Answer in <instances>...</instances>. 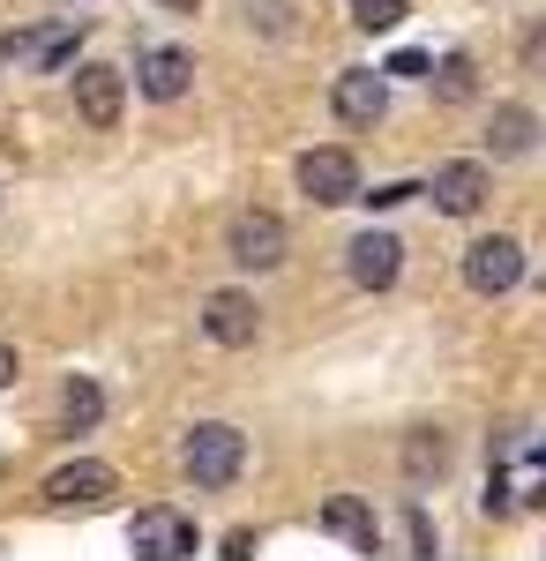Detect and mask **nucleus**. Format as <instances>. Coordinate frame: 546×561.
<instances>
[{"label": "nucleus", "mask_w": 546, "mask_h": 561, "mask_svg": "<svg viewBox=\"0 0 546 561\" xmlns=\"http://www.w3.org/2000/svg\"><path fill=\"white\" fill-rule=\"evenodd\" d=\"M180 465H187V479H195V486H232V479L248 472V434L225 427V420H203V427L187 434Z\"/></svg>", "instance_id": "obj_1"}, {"label": "nucleus", "mask_w": 546, "mask_h": 561, "mask_svg": "<svg viewBox=\"0 0 546 561\" xmlns=\"http://www.w3.org/2000/svg\"><path fill=\"white\" fill-rule=\"evenodd\" d=\"M299 195L322 203V210L360 203V165H352V150H307V158H299Z\"/></svg>", "instance_id": "obj_2"}, {"label": "nucleus", "mask_w": 546, "mask_h": 561, "mask_svg": "<svg viewBox=\"0 0 546 561\" xmlns=\"http://www.w3.org/2000/svg\"><path fill=\"white\" fill-rule=\"evenodd\" d=\"M121 479H113V465H98V457H76V465H60V472H45V510H98L105 494H113Z\"/></svg>", "instance_id": "obj_3"}, {"label": "nucleus", "mask_w": 546, "mask_h": 561, "mask_svg": "<svg viewBox=\"0 0 546 561\" xmlns=\"http://www.w3.org/2000/svg\"><path fill=\"white\" fill-rule=\"evenodd\" d=\"M127 554H143V561L195 554V524L180 517V510H135V524H127Z\"/></svg>", "instance_id": "obj_4"}, {"label": "nucleus", "mask_w": 546, "mask_h": 561, "mask_svg": "<svg viewBox=\"0 0 546 561\" xmlns=\"http://www.w3.org/2000/svg\"><path fill=\"white\" fill-rule=\"evenodd\" d=\"M516 277H524V248H516L509 232L464 248V285H471V293H487V300H494V293H509Z\"/></svg>", "instance_id": "obj_5"}, {"label": "nucleus", "mask_w": 546, "mask_h": 561, "mask_svg": "<svg viewBox=\"0 0 546 561\" xmlns=\"http://www.w3.org/2000/svg\"><path fill=\"white\" fill-rule=\"evenodd\" d=\"M330 105H337L344 128H375L382 113H389V76H382V68H344L337 90H330Z\"/></svg>", "instance_id": "obj_6"}, {"label": "nucleus", "mask_w": 546, "mask_h": 561, "mask_svg": "<svg viewBox=\"0 0 546 561\" xmlns=\"http://www.w3.org/2000/svg\"><path fill=\"white\" fill-rule=\"evenodd\" d=\"M225 248H232V262H240V270H277L293 240H285V217L248 210V217H232V240H225Z\"/></svg>", "instance_id": "obj_7"}, {"label": "nucleus", "mask_w": 546, "mask_h": 561, "mask_svg": "<svg viewBox=\"0 0 546 561\" xmlns=\"http://www.w3.org/2000/svg\"><path fill=\"white\" fill-rule=\"evenodd\" d=\"M344 270H352V285H367V293H389V285H397V270H405V248H397V232H360V240L344 248Z\"/></svg>", "instance_id": "obj_8"}, {"label": "nucleus", "mask_w": 546, "mask_h": 561, "mask_svg": "<svg viewBox=\"0 0 546 561\" xmlns=\"http://www.w3.org/2000/svg\"><path fill=\"white\" fill-rule=\"evenodd\" d=\"M121 105H127L121 68H105V60L76 68V113H83L90 128H121Z\"/></svg>", "instance_id": "obj_9"}, {"label": "nucleus", "mask_w": 546, "mask_h": 561, "mask_svg": "<svg viewBox=\"0 0 546 561\" xmlns=\"http://www.w3.org/2000/svg\"><path fill=\"white\" fill-rule=\"evenodd\" d=\"M434 210L450 217H479V203H487V165L479 158H450V165H434Z\"/></svg>", "instance_id": "obj_10"}, {"label": "nucleus", "mask_w": 546, "mask_h": 561, "mask_svg": "<svg viewBox=\"0 0 546 561\" xmlns=\"http://www.w3.org/2000/svg\"><path fill=\"white\" fill-rule=\"evenodd\" d=\"M203 330H211V345H254V330H262V307L248 293H211L203 300Z\"/></svg>", "instance_id": "obj_11"}, {"label": "nucleus", "mask_w": 546, "mask_h": 561, "mask_svg": "<svg viewBox=\"0 0 546 561\" xmlns=\"http://www.w3.org/2000/svg\"><path fill=\"white\" fill-rule=\"evenodd\" d=\"M187 76H195V60H187L180 45H150V53L135 60V83H143V98H158V105H172V98L187 90Z\"/></svg>", "instance_id": "obj_12"}, {"label": "nucleus", "mask_w": 546, "mask_h": 561, "mask_svg": "<svg viewBox=\"0 0 546 561\" xmlns=\"http://www.w3.org/2000/svg\"><path fill=\"white\" fill-rule=\"evenodd\" d=\"M322 531H337V539L360 547V554L382 547V524H375V510H367L360 494H330V502H322Z\"/></svg>", "instance_id": "obj_13"}, {"label": "nucleus", "mask_w": 546, "mask_h": 561, "mask_svg": "<svg viewBox=\"0 0 546 561\" xmlns=\"http://www.w3.org/2000/svg\"><path fill=\"white\" fill-rule=\"evenodd\" d=\"M487 150H494V158H532V150H539V113H532V105H494Z\"/></svg>", "instance_id": "obj_14"}, {"label": "nucleus", "mask_w": 546, "mask_h": 561, "mask_svg": "<svg viewBox=\"0 0 546 561\" xmlns=\"http://www.w3.org/2000/svg\"><path fill=\"white\" fill-rule=\"evenodd\" d=\"M76 38H83V23H60V31H8L0 38V60H68L76 53Z\"/></svg>", "instance_id": "obj_15"}, {"label": "nucleus", "mask_w": 546, "mask_h": 561, "mask_svg": "<svg viewBox=\"0 0 546 561\" xmlns=\"http://www.w3.org/2000/svg\"><path fill=\"white\" fill-rule=\"evenodd\" d=\"M98 420H105V389L90 382V375H76V382H68V397H60V427H68V434H90Z\"/></svg>", "instance_id": "obj_16"}, {"label": "nucleus", "mask_w": 546, "mask_h": 561, "mask_svg": "<svg viewBox=\"0 0 546 561\" xmlns=\"http://www.w3.org/2000/svg\"><path fill=\"white\" fill-rule=\"evenodd\" d=\"M426 83H434V98H471V60H464V53H450V60H442V68H434V60H426Z\"/></svg>", "instance_id": "obj_17"}, {"label": "nucleus", "mask_w": 546, "mask_h": 561, "mask_svg": "<svg viewBox=\"0 0 546 561\" xmlns=\"http://www.w3.org/2000/svg\"><path fill=\"white\" fill-rule=\"evenodd\" d=\"M352 23L360 31H397L405 23V0H352Z\"/></svg>", "instance_id": "obj_18"}, {"label": "nucleus", "mask_w": 546, "mask_h": 561, "mask_svg": "<svg viewBox=\"0 0 546 561\" xmlns=\"http://www.w3.org/2000/svg\"><path fill=\"white\" fill-rule=\"evenodd\" d=\"M405 465H412V479L442 472V465H450V442H442V434H434V442H412V449H405Z\"/></svg>", "instance_id": "obj_19"}, {"label": "nucleus", "mask_w": 546, "mask_h": 561, "mask_svg": "<svg viewBox=\"0 0 546 561\" xmlns=\"http://www.w3.org/2000/svg\"><path fill=\"white\" fill-rule=\"evenodd\" d=\"M524 68L546 76V23H539V31H524Z\"/></svg>", "instance_id": "obj_20"}, {"label": "nucleus", "mask_w": 546, "mask_h": 561, "mask_svg": "<svg viewBox=\"0 0 546 561\" xmlns=\"http://www.w3.org/2000/svg\"><path fill=\"white\" fill-rule=\"evenodd\" d=\"M382 76H426V53H397V60L382 68Z\"/></svg>", "instance_id": "obj_21"}, {"label": "nucleus", "mask_w": 546, "mask_h": 561, "mask_svg": "<svg viewBox=\"0 0 546 561\" xmlns=\"http://www.w3.org/2000/svg\"><path fill=\"white\" fill-rule=\"evenodd\" d=\"M8 382H15V352L0 345V389H8Z\"/></svg>", "instance_id": "obj_22"}, {"label": "nucleus", "mask_w": 546, "mask_h": 561, "mask_svg": "<svg viewBox=\"0 0 546 561\" xmlns=\"http://www.w3.org/2000/svg\"><path fill=\"white\" fill-rule=\"evenodd\" d=\"M158 8H172V15H195V8H203V0H158Z\"/></svg>", "instance_id": "obj_23"}]
</instances>
